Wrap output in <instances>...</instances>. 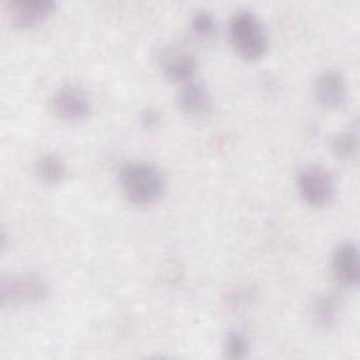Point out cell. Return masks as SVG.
<instances>
[{
    "mask_svg": "<svg viewBox=\"0 0 360 360\" xmlns=\"http://www.w3.org/2000/svg\"><path fill=\"white\" fill-rule=\"evenodd\" d=\"M118 181L125 198L141 207L159 201L166 188L162 172L148 162L127 163L120 170Z\"/></svg>",
    "mask_w": 360,
    "mask_h": 360,
    "instance_id": "cell-1",
    "label": "cell"
},
{
    "mask_svg": "<svg viewBox=\"0 0 360 360\" xmlns=\"http://www.w3.org/2000/svg\"><path fill=\"white\" fill-rule=\"evenodd\" d=\"M229 35L236 52L248 60H256L267 49V35L259 18L242 10L233 14L229 22Z\"/></svg>",
    "mask_w": 360,
    "mask_h": 360,
    "instance_id": "cell-2",
    "label": "cell"
},
{
    "mask_svg": "<svg viewBox=\"0 0 360 360\" xmlns=\"http://www.w3.org/2000/svg\"><path fill=\"white\" fill-rule=\"evenodd\" d=\"M49 295V287L44 278L37 274H22L4 278L0 287V297L7 304H37Z\"/></svg>",
    "mask_w": 360,
    "mask_h": 360,
    "instance_id": "cell-3",
    "label": "cell"
},
{
    "mask_svg": "<svg viewBox=\"0 0 360 360\" xmlns=\"http://www.w3.org/2000/svg\"><path fill=\"white\" fill-rule=\"evenodd\" d=\"M297 188L301 198L311 207H322L329 202L335 193L330 173L321 166H307L297 177Z\"/></svg>",
    "mask_w": 360,
    "mask_h": 360,
    "instance_id": "cell-4",
    "label": "cell"
},
{
    "mask_svg": "<svg viewBox=\"0 0 360 360\" xmlns=\"http://www.w3.org/2000/svg\"><path fill=\"white\" fill-rule=\"evenodd\" d=\"M55 114L65 121H82L90 114V101L86 93L73 84L56 90L52 98Z\"/></svg>",
    "mask_w": 360,
    "mask_h": 360,
    "instance_id": "cell-5",
    "label": "cell"
},
{
    "mask_svg": "<svg viewBox=\"0 0 360 360\" xmlns=\"http://www.w3.org/2000/svg\"><path fill=\"white\" fill-rule=\"evenodd\" d=\"M332 270L342 285L356 287L359 284V250L354 242L345 240L336 246L332 255Z\"/></svg>",
    "mask_w": 360,
    "mask_h": 360,
    "instance_id": "cell-6",
    "label": "cell"
},
{
    "mask_svg": "<svg viewBox=\"0 0 360 360\" xmlns=\"http://www.w3.org/2000/svg\"><path fill=\"white\" fill-rule=\"evenodd\" d=\"M316 101L326 108L340 107L347 97V84L345 76L336 69L323 70L314 83Z\"/></svg>",
    "mask_w": 360,
    "mask_h": 360,
    "instance_id": "cell-7",
    "label": "cell"
},
{
    "mask_svg": "<svg viewBox=\"0 0 360 360\" xmlns=\"http://www.w3.org/2000/svg\"><path fill=\"white\" fill-rule=\"evenodd\" d=\"M52 1H13L10 4L11 21L20 28H31L46 21L55 11Z\"/></svg>",
    "mask_w": 360,
    "mask_h": 360,
    "instance_id": "cell-8",
    "label": "cell"
},
{
    "mask_svg": "<svg viewBox=\"0 0 360 360\" xmlns=\"http://www.w3.org/2000/svg\"><path fill=\"white\" fill-rule=\"evenodd\" d=\"M179 108L190 115H201L210 108V96L198 82H186L177 93Z\"/></svg>",
    "mask_w": 360,
    "mask_h": 360,
    "instance_id": "cell-9",
    "label": "cell"
},
{
    "mask_svg": "<svg viewBox=\"0 0 360 360\" xmlns=\"http://www.w3.org/2000/svg\"><path fill=\"white\" fill-rule=\"evenodd\" d=\"M163 70L170 80L186 83L194 76L195 60L186 52H169L163 59Z\"/></svg>",
    "mask_w": 360,
    "mask_h": 360,
    "instance_id": "cell-10",
    "label": "cell"
},
{
    "mask_svg": "<svg viewBox=\"0 0 360 360\" xmlns=\"http://www.w3.org/2000/svg\"><path fill=\"white\" fill-rule=\"evenodd\" d=\"M338 304H339L338 300L330 294L318 297L315 304L312 305L314 323L322 329H328V328L333 326V323L336 322V318H338V312H339Z\"/></svg>",
    "mask_w": 360,
    "mask_h": 360,
    "instance_id": "cell-11",
    "label": "cell"
},
{
    "mask_svg": "<svg viewBox=\"0 0 360 360\" xmlns=\"http://www.w3.org/2000/svg\"><path fill=\"white\" fill-rule=\"evenodd\" d=\"M65 163L59 156L53 153H46L37 162V176L45 184L53 186L60 183L65 177Z\"/></svg>",
    "mask_w": 360,
    "mask_h": 360,
    "instance_id": "cell-12",
    "label": "cell"
},
{
    "mask_svg": "<svg viewBox=\"0 0 360 360\" xmlns=\"http://www.w3.org/2000/svg\"><path fill=\"white\" fill-rule=\"evenodd\" d=\"M332 150L340 159H353L357 155V134L353 129H346L332 139Z\"/></svg>",
    "mask_w": 360,
    "mask_h": 360,
    "instance_id": "cell-13",
    "label": "cell"
},
{
    "mask_svg": "<svg viewBox=\"0 0 360 360\" xmlns=\"http://www.w3.org/2000/svg\"><path fill=\"white\" fill-rule=\"evenodd\" d=\"M225 350L229 359H242L248 356L249 352V340L246 336L238 330H232L228 333L225 340Z\"/></svg>",
    "mask_w": 360,
    "mask_h": 360,
    "instance_id": "cell-14",
    "label": "cell"
},
{
    "mask_svg": "<svg viewBox=\"0 0 360 360\" xmlns=\"http://www.w3.org/2000/svg\"><path fill=\"white\" fill-rule=\"evenodd\" d=\"M191 27L193 31L202 38H208L212 35V32L215 31V20L212 18V15L207 11H198L191 21Z\"/></svg>",
    "mask_w": 360,
    "mask_h": 360,
    "instance_id": "cell-15",
    "label": "cell"
},
{
    "mask_svg": "<svg viewBox=\"0 0 360 360\" xmlns=\"http://www.w3.org/2000/svg\"><path fill=\"white\" fill-rule=\"evenodd\" d=\"M159 111L153 110V108H148L142 112L141 115V122L143 124V127L146 128H152V127H156L159 124Z\"/></svg>",
    "mask_w": 360,
    "mask_h": 360,
    "instance_id": "cell-16",
    "label": "cell"
}]
</instances>
